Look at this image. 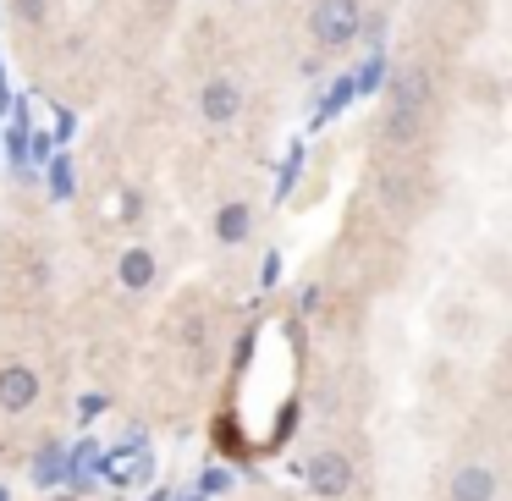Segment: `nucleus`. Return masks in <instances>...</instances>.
<instances>
[{"instance_id": "1", "label": "nucleus", "mask_w": 512, "mask_h": 501, "mask_svg": "<svg viewBox=\"0 0 512 501\" xmlns=\"http://www.w3.org/2000/svg\"><path fill=\"white\" fill-rule=\"evenodd\" d=\"M309 39L331 56L364 39V0H309Z\"/></svg>"}, {"instance_id": "2", "label": "nucleus", "mask_w": 512, "mask_h": 501, "mask_svg": "<svg viewBox=\"0 0 512 501\" xmlns=\"http://www.w3.org/2000/svg\"><path fill=\"white\" fill-rule=\"evenodd\" d=\"M39 402H45L39 369L23 364V358H6V364H0V413H6V419H28Z\"/></svg>"}, {"instance_id": "3", "label": "nucleus", "mask_w": 512, "mask_h": 501, "mask_svg": "<svg viewBox=\"0 0 512 501\" xmlns=\"http://www.w3.org/2000/svg\"><path fill=\"white\" fill-rule=\"evenodd\" d=\"M303 479H309V490L320 501H342L358 474H353V457H347L342 446H320V452L309 457V468H303Z\"/></svg>"}, {"instance_id": "4", "label": "nucleus", "mask_w": 512, "mask_h": 501, "mask_svg": "<svg viewBox=\"0 0 512 501\" xmlns=\"http://www.w3.org/2000/svg\"><path fill=\"white\" fill-rule=\"evenodd\" d=\"M430 100H435V72L419 56L397 61L386 78V105H397V111H430Z\"/></svg>"}, {"instance_id": "5", "label": "nucleus", "mask_w": 512, "mask_h": 501, "mask_svg": "<svg viewBox=\"0 0 512 501\" xmlns=\"http://www.w3.org/2000/svg\"><path fill=\"white\" fill-rule=\"evenodd\" d=\"M243 105H248V94H243L237 78H210V83H199V94H193V111H199L204 127H232L237 116H243Z\"/></svg>"}, {"instance_id": "6", "label": "nucleus", "mask_w": 512, "mask_h": 501, "mask_svg": "<svg viewBox=\"0 0 512 501\" xmlns=\"http://www.w3.org/2000/svg\"><path fill=\"white\" fill-rule=\"evenodd\" d=\"M446 501H501V474L485 457H463L446 474Z\"/></svg>"}, {"instance_id": "7", "label": "nucleus", "mask_w": 512, "mask_h": 501, "mask_svg": "<svg viewBox=\"0 0 512 501\" xmlns=\"http://www.w3.org/2000/svg\"><path fill=\"white\" fill-rule=\"evenodd\" d=\"M424 111H397V105H386V111L375 116V138L380 149H391V155H408V149L424 144Z\"/></svg>"}, {"instance_id": "8", "label": "nucleus", "mask_w": 512, "mask_h": 501, "mask_svg": "<svg viewBox=\"0 0 512 501\" xmlns=\"http://www.w3.org/2000/svg\"><path fill=\"white\" fill-rule=\"evenodd\" d=\"M254 221H259L254 204H248V199H232V204H221V210L210 215V237H215L221 248H243L248 237H254Z\"/></svg>"}, {"instance_id": "9", "label": "nucleus", "mask_w": 512, "mask_h": 501, "mask_svg": "<svg viewBox=\"0 0 512 501\" xmlns=\"http://www.w3.org/2000/svg\"><path fill=\"white\" fill-rule=\"evenodd\" d=\"M116 281H122L127 292H149L160 281V259L149 254V248H122V259H116Z\"/></svg>"}, {"instance_id": "10", "label": "nucleus", "mask_w": 512, "mask_h": 501, "mask_svg": "<svg viewBox=\"0 0 512 501\" xmlns=\"http://www.w3.org/2000/svg\"><path fill=\"white\" fill-rule=\"evenodd\" d=\"M12 6V23L17 28H45L50 12H56V0H6Z\"/></svg>"}]
</instances>
